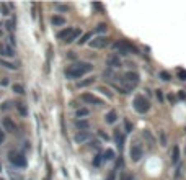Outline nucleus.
I'll return each mask as SVG.
<instances>
[{
	"instance_id": "nucleus-1",
	"label": "nucleus",
	"mask_w": 186,
	"mask_h": 180,
	"mask_svg": "<svg viewBox=\"0 0 186 180\" xmlns=\"http://www.w3.org/2000/svg\"><path fill=\"white\" fill-rule=\"evenodd\" d=\"M91 69H93V66L91 64H74V66H70L69 69H65V75L70 79H80L82 75H85L87 72H90Z\"/></svg>"
},
{
	"instance_id": "nucleus-2",
	"label": "nucleus",
	"mask_w": 186,
	"mask_h": 180,
	"mask_svg": "<svg viewBox=\"0 0 186 180\" xmlns=\"http://www.w3.org/2000/svg\"><path fill=\"white\" fill-rule=\"evenodd\" d=\"M134 108H136V111H139V113H145V111H149V108H150V103H149L142 95H137L136 98H134Z\"/></svg>"
},
{
	"instance_id": "nucleus-3",
	"label": "nucleus",
	"mask_w": 186,
	"mask_h": 180,
	"mask_svg": "<svg viewBox=\"0 0 186 180\" xmlns=\"http://www.w3.org/2000/svg\"><path fill=\"white\" fill-rule=\"evenodd\" d=\"M113 48H114L116 51H119L121 54H129V53H137V49L134 46H131L129 43L126 41H118L113 44Z\"/></svg>"
},
{
	"instance_id": "nucleus-4",
	"label": "nucleus",
	"mask_w": 186,
	"mask_h": 180,
	"mask_svg": "<svg viewBox=\"0 0 186 180\" xmlns=\"http://www.w3.org/2000/svg\"><path fill=\"white\" fill-rule=\"evenodd\" d=\"M123 82H124V84H126L129 88H132V87H136V85L139 84V75H137L136 72H127V74L124 75Z\"/></svg>"
},
{
	"instance_id": "nucleus-5",
	"label": "nucleus",
	"mask_w": 186,
	"mask_h": 180,
	"mask_svg": "<svg viewBox=\"0 0 186 180\" xmlns=\"http://www.w3.org/2000/svg\"><path fill=\"white\" fill-rule=\"evenodd\" d=\"M108 38H105V36H96V38H93L90 41V46L95 48V49H101V48L108 46Z\"/></svg>"
},
{
	"instance_id": "nucleus-6",
	"label": "nucleus",
	"mask_w": 186,
	"mask_h": 180,
	"mask_svg": "<svg viewBox=\"0 0 186 180\" xmlns=\"http://www.w3.org/2000/svg\"><path fill=\"white\" fill-rule=\"evenodd\" d=\"M10 162L13 164L15 167H25L26 166V159L21 154H15V152H10Z\"/></svg>"
},
{
	"instance_id": "nucleus-7",
	"label": "nucleus",
	"mask_w": 186,
	"mask_h": 180,
	"mask_svg": "<svg viewBox=\"0 0 186 180\" xmlns=\"http://www.w3.org/2000/svg\"><path fill=\"white\" fill-rule=\"evenodd\" d=\"M142 154H144V152H142L141 146H132V147H131V159H132L134 162H139Z\"/></svg>"
},
{
	"instance_id": "nucleus-8",
	"label": "nucleus",
	"mask_w": 186,
	"mask_h": 180,
	"mask_svg": "<svg viewBox=\"0 0 186 180\" xmlns=\"http://www.w3.org/2000/svg\"><path fill=\"white\" fill-rule=\"evenodd\" d=\"M82 100L87 102V103H91V105H93V103H95V105H101V100L96 98L95 95H90V93H83V95H82Z\"/></svg>"
},
{
	"instance_id": "nucleus-9",
	"label": "nucleus",
	"mask_w": 186,
	"mask_h": 180,
	"mask_svg": "<svg viewBox=\"0 0 186 180\" xmlns=\"http://www.w3.org/2000/svg\"><path fill=\"white\" fill-rule=\"evenodd\" d=\"M13 49H11L10 46H7V44H4V43H0V56H5V57H11L13 56Z\"/></svg>"
},
{
	"instance_id": "nucleus-10",
	"label": "nucleus",
	"mask_w": 186,
	"mask_h": 180,
	"mask_svg": "<svg viewBox=\"0 0 186 180\" xmlns=\"http://www.w3.org/2000/svg\"><path fill=\"white\" fill-rule=\"evenodd\" d=\"M90 139V133H87V131H80V133L75 134V142L77 144H82V142L88 141Z\"/></svg>"
},
{
	"instance_id": "nucleus-11",
	"label": "nucleus",
	"mask_w": 186,
	"mask_h": 180,
	"mask_svg": "<svg viewBox=\"0 0 186 180\" xmlns=\"http://www.w3.org/2000/svg\"><path fill=\"white\" fill-rule=\"evenodd\" d=\"M2 124H4V128L8 131V133H15V131H17V126H15V123L10 120V118H4V123Z\"/></svg>"
},
{
	"instance_id": "nucleus-12",
	"label": "nucleus",
	"mask_w": 186,
	"mask_h": 180,
	"mask_svg": "<svg viewBox=\"0 0 186 180\" xmlns=\"http://www.w3.org/2000/svg\"><path fill=\"white\" fill-rule=\"evenodd\" d=\"M108 66H111V67H121V59H119V56L111 54V56L108 57Z\"/></svg>"
},
{
	"instance_id": "nucleus-13",
	"label": "nucleus",
	"mask_w": 186,
	"mask_h": 180,
	"mask_svg": "<svg viewBox=\"0 0 186 180\" xmlns=\"http://www.w3.org/2000/svg\"><path fill=\"white\" fill-rule=\"evenodd\" d=\"M72 31H74V28H67V30H62V31H59V33H57V38H59V39H62V41H65V38H67V36H69V35H70Z\"/></svg>"
},
{
	"instance_id": "nucleus-14",
	"label": "nucleus",
	"mask_w": 186,
	"mask_h": 180,
	"mask_svg": "<svg viewBox=\"0 0 186 180\" xmlns=\"http://www.w3.org/2000/svg\"><path fill=\"white\" fill-rule=\"evenodd\" d=\"M116 118H118L116 111H114V110H111V111H108V113H106L105 120H106V123H114V121H116Z\"/></svg>"
},
{
	"instance_id": "nucleus-15",
	"label": "nucleus",
	"mask_w": 186,
	"mask_h": 180,
	"mask_svg": "<svg viewBox=\"0 0 186 180\" xmlns=\"http://www.w3.org/2000/svg\"><path fill=\"white\" fill-rule=\"evenodd\" d=\"M78 36H80V30H75V28H74V31H72L70 35L65 38V43H72L74 39H77Z\"/></svg>"
},
{
	"instance_id": "nucleus-16",
	"label": "nucleus",
	"mask_w": 186,
	"mask_h": 180,
	"mask_svg": "<svg viewBox=\"0 0 186 180\" xmlns=\"http://www.w3.org/2000/svg\"><path fill=\"white\" fill-rule=\"evenodd\" d=\"M114 139H116V142H118V146H119V147H123V144H124V136L119 133V129L114 131Z\"/></svg>"
},
{
	"instance_id": "nucleus-17",
	"label": "nucleus",
	"mask_w": 186,
	"mask_h": 180,
	"mask_svg": "<svg viewBox=\"0 0 186 180\" xmlns=\"http://www.w3.org/2000/svg\"><path fill=\"white\" fill-rule=\"evenodd\" d=\"M180 160V149L178 146H173V154H172V162L176 164Z\"/></svg>"
},
{
	"instance_id": "nucleus-18",
	"label": "nucleus",
	"mask_w": 186,
	"mask_h": 180,
	"mask_svg": "<svg viewBox=\"0 0 186 180\" xmlns=\"http://www.w3.org/2000/svg\"><path fill=\"white\" fill-rule=\"evenodd\" d=\"M52 25L54 26H62V25H65V20H64L62 17H52Z\"/></svg>"
},
{
	"instance_id": "nucleus-19",
	"label": "nucleus",
	"mask_w": 186,
	"mask_h": 180,
	"mask_svg": "<svg viewBox=\"0 0 186 180\" xmlns=\"http://www.w3.org/2000/svg\"><path fill=\"white\" fill-rule=\"evenodd\" d=\"M103 159H106V160L114 159V151H113V149H106L105 154H103Z\"/></svg>"
},
{
	"instance_id": "nucleus-20",
	"label": "nucleus",
	"mask_w": 186,
	"mask_h": 180,
	"mask_svg": "<svg viewBox=\"0 0 186 180\" xmlns=\"http://www.w3.org/2000/svg\"><path fill=\"white\" fill-rule=\"evenodd\" d=\"M93 82H95V79H93V77L85 79V80H80V82H78V87H88V85H91Z\"/></svg>"
},
{
	"instance_id": "nucleus-21",
	"label": "nucleus",
	"mask_w": 186,
	"mask_h": 180,
	"mask_svg": "<svg viewBox=\"0 0 186 180\" xmlns=\"http://www.w3.org/2000/svg\"><path fill=\"white\" fill-rule=\"evenodd\" d=\"M15 106H17V110L20 111L21 115H23V116H26V115H28V110H26L25 106H23V103H20V102H18V103H15Z\"/></svg>"
},
{
	"instance_id": "nucleus-22",
	"label": "nucleus",
	"mask_w": 186,
	"mask_h": 180,
	"mask_svg": "<svg viewBox=\"0 0 186 180\" xmlns=\"http://www.w3.org/2000/svg\"><path fill=\"white\" fill-rule=\"evenodd\" d=\"M88 126H90V124H88V121H85V120H78L77 121V128L78 129H88Z\"/></svg>"
},
{
	"instance_id": "nucleus-23",
	"label": "nucleus",
	"mask_w": 186,
	"mask_h": 180,
	"mask_svg": "<svg viewBox=\"0 0 186 180\" xmlns=\"http://www.w3.org/2000/svg\"><path fill=\"white\" fill-rule=\"evenodd\" d=\"M13 92L23 95V93H25V88H23V85H21V84H13Z\"/></svg>"
},
{
	"instance_id": "nucleus-24",
	"label": "nucleus",
	"mask_w": 186,
	"mask_h": 180,
	"mask_svg": "<svg viewBox=\"0 0 186 180\" xmlns=\"http://www.w3.org/2000/svg\"><path fill=\"white\" fill-rule=\"evenodd\" d=\"M88 113H90V111H88L87 108H80V110L77 111V116H78V118H83V116H88Z\"/></svg>"
},
{
	"instance_id": "nucleus-25",
	"label": "nucleus",
	"mask_w": 186,
	"mask_h": 180,
	"mask_svg": "<svg viewBox=\"0 0 186 180\" xmlns=\"http://www.w3.org/2000/svg\"><path fill=\"white\" fill-rule=\"evenodd\" d=\"M90 38H91V33H87V35H83V36H82V39H78V44H83V43H87Z\"/></svg>"
},
{
	"instance_id": "nucleus-26",
	"label": "nucleus",
	"mask_w": 186,
	"mask_h": 180,
	"mask_svg": "<svg viewBox=\"0 0 186 180\" xmlns=\"http://www.w3.org/2000/svg\"><path fill=\"white\" fill-rule=\"evenodd\" d=\"M0 62H2V66L8 67V69H17V66H15V64H11V62H7V61H0Z\"/></svg>"
},
{
	"instance_id": "nucleus-27",
	"label": "nucleus",
	"mask_w": 186,
	"mask_h": 180,
	"mask_svg": "<svg viewBox=\"0 0 186 180\" xmlns=\"http://www.w3.org/2000/svg\"><path fill=\"white\" fill-rule=\"evenodd\" d=\"M106 28H108V26H106L105 23H100V25L96 26V31H98V33H103V31H106Z\"/></svg>"
},
{
	"instance_id": "nucleus-28",
	"label": "nucleus",
	"mask_w": 186,
	"mask_h": 180,
	"mask_svg": "<svg viewBox=\"0 0 186 180\" xmlns=\"http://www.w3.org/2000/svg\"><path fill=\"white\" fill-rule=\"evenodd\" d=\"M178 75L181 80H186V71H183V69H178Z\"/></svg>"
},
{
	"instance_id": "nucleus-29",
	"label": "nucleus",
	"mask_w": 186,
	"mask_h": 180,
	"mask_svg": "<svg viewBox=\"0 0 186 180\" xmlns=\"http://www.w3.org/2000/svg\"><path fill=\"white\" fill-rule=\"evenodd\" d=\"M144 138H147V139H149V141H150V142H152V144H154V142H155V141H154V138H152V134H150V133H149V131H144Z\"/></svg>"
},
{
	"instance_id": "nucleus-30",
	"label": "nucleus",
	"mask_w": 186,
	"mask_h": 180,
	"mask_svg": "<svg viewBox=\"0 0 186 180\" xmlns=\"http://www.w3.org/2000/svg\"><path fill=\"white\" fill-rule=\"evenodd\" d=\"M160 77L163 79V80H170V74L168 72H160Z\"/></svg>"
},
{
	"instance_id": "nucleus-31",
	"label": "nucleus",
	"mask_w": 186,
	"mask_h": 180,
	"mask_svg": "<svg viewBox=\"0 0 186 180\" xmlns=\"http://www.w3.org/2000/svg\"><path fill=\"white\" fill-rule=\"evenodd\" d=\"M13 25H15V21H13V20H10V21H8V23H7V28H8V30H10V31H11V30H13V28H15V26H13Z\"/></svg>"
},
{
	"instance_id": "nucleus-32",
	"label": "nucleus",
	"mask_w": 186,
	"mask_h": 180,
	"mask_svg": "<svg viewBox=\"0 0 186 180\" xmlns=\"http://www.w3.org/2000/svg\"><path fill=\"white\" fill-rule=\"evenodd\" d=\"M157 98L160 100V102L163 100V93H162V90H157Z\"/></svg>"
},
{
	"instance_id": "nucleus-33",
	"label": "nucleus",
	"mask_w": 186,
	"mask_h": 180,
	"mask_svg": "<svg viewBox=\"0 0 186 180\" xmlns=\"http://www.w3.org/2000/svg\"><path fill=\"white\" fill-rule=\"evenodd\" d=\"M100 92H103V93H105V95L111 97V93H109V92H108V90H106V88H103V87H101V88H100Z\"/></svg>"
},
{
	"instance_id": "nucleus-34",
	"label": "nucleus",
	"mask_w": 186,
	"mask_h": 180,
	"mask_svg": "<svg viewBox=\"0 0 186 180\" xmlns=\"http://www.w3.org/2000/svg\"><path fill=\"white\" fill-rule=\"evenodd\" d=\"M100 162H101V159H100V155H96V159L93 160V164H95V166H100Z\"/></svg>"
},
{
	"instance_id": "nucleus-35",
	"label": "nucleus",
	"mask_w": 186,
	"mask_h": 180,
	"mask_svg": "<svg viewBox=\"0 0 186 180\" xmlns=\"http://www.w3.org/2000/svg\"><path fill=\"white\" fill-rule=\"evenodd\" d=\"M5 141V136H4V133H2V129H0V144Z\"/></svg>"
},
{
	"instance_id": "nucleus-36",
	"label": "nucleus",
	"mask_w": 186,
	"mask_h": 180,
	"mask_svg": "<svg viewBox=\"0 0 186 180\" xmlns=\"http://www.w3.org/2000/svg\"><path fill=\"white\" fill-rule=\"evenodd\" d=\"M124 124H126V129H127V131H132V128H131V123H129V121H126Z\"/></svg>"
},
{
	"instance_id": "nucleus-37",
	"label": "nucleus",
	"mask_w": 186,
	"mask_h": 180,
	"mask_svg": "<svg viewBox=\"0 0 186 180\" xmlns=\"http://www.w3.org/2000/svg\"><path fill=\"white\" fill-rule=\"evenodd\" d=\"M106 180H114V172H111V173H109V175H108V179H106Z\"/></svg>"
},
{
	"instance_id": "nucleus-38",
	"label": "nucleus",
	"mask_w": 186,
	"mask_h": 180,
	"mask_svg": "<svg viewBox=\"0 0 186 180\" xmlns=\"http://www.w3.org/2000/svg\"><path fill=\"white\" fill-rule=\"evenodd\" d=\"M56 7L59 8V10H67V7H65V5H56Z\"/></svg>"
},
{
	"instance_id": "nucleus-39",
	"label": "nucleus",
	"mask_w": 186,
	"mask_h": 180,
	"mask_svg": "<svg viewBox=\"0 0 186 180\" xmlns=\"http://www.w3.org/2000/svg\"><path fill=\"white\" fill-rule=\"evenodd\" d=\"M0 84H2V85H4V87H5V85L8 84V80H7V79H2V80H0Z\"/></svg>"
},
{
	"instance_id": "nucleus-40",
	"label": "nucleus",
	"mask_w": 186,
	"mask_h": 180,
	"mask_svg": "<svg viewBox=\"0 0 186 180\" xmlns=\"http://www.w3.org/2000/svg\"><path fill=\"white\" fill-rule=\"evenodd\" d=\"M178 97H180V98H186V93H185V92H180Z\"/></svg>"
},
{
	"instance_id": "nucleus-41",
	"label": "nucleus",
	"mask_w": 186,
	"mask_h": 180,
	"mask_svg": "<svg viewBox=\"0 0 186 180\" xmlns=\"http://www.w3.org/2000/svg\"><path fill=\"white\" fill-rule=\"evenodd\" d=\"M100 136H101V138H103V139H106V141H108V136H106V134H105V133H101V131H100Z\"/></svg>"
},
{
	"instance_id": "nucleus-42",
	"label": "nucleus",
	"mask_w": 186,
	"mask_h": 180,
	"mask_svg": "<svg viewBox=\"0 0 186 180\" xmlns=\"http://www.w3.org/2000/svg\"><path fill=\"white\" fill-rule=\"evenodd\" d=\"M0 8L4 10V15H8V10H7V7H5V5H4V7H0Z\"/></svg>"
},
{
	"instance_id": "nucleus-43",
	"label": "nucleus",
	"mask_w": 186,
	"mask_h": 180,
	"mask_svg": "<svg viewBox=\"0 0 186 180\" xmlns=\"http://www.w3.org/2000/svg\"><path fill=\"white\" fill-rule=\"evenodd\" d=\"M93 7H95L96 10H101V5H100V4H93Z\"/></svg>"
},
{
	"instance_id": "nucleus-44",
	"label": "nucleus",
	"mask_w": 186,
	"mask_h": 180,
	"mask_svg": "<svg viewBox=\"0 0 186 180\" xmlns=\"http://www.w3.org/2000/svg\"><path fill=\"white\" fill-rule=\"evenodd\" d=\"M121 180H132V179H131L129 175H123V179H121Z\"/></svg>"
},
{
	"instance_id": "nucleus-45",
	"label": "nucleus",
	"mask_w": 186,
	"mask_h": 180,
	"mask_svg": "<svg viewBox=\"0 0 186 180\" xmlns=\"http://www.w3.org/2000/svg\"><path fill=\"white\" fill-rule=\"evenodd\" d=\"M2 33H4V31H2V30H0V36H2Z\"/></svg>"
},
{
	"instance_id": "nucleus-46",
	"label": "nucleus",
	"mask_w": 186,
	"mask_h": 180,
	"mask_svg": "<svg viewBox=\"0 0 186 180\" xmlns=\"http://www.w3.org/2000/svg\"><path fill=\"white\" fill-rule=\"evenodd\" d=\"M0 170H2V164H0Z\"/></svg>"
}]
</instances>
